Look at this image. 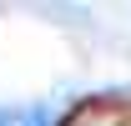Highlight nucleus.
Instances as JSON below:
<instances>
[{
  "label": "nucleus",
  "instance_id": "nucleus-1",
  "mask_svg": "<svg viewBox=\"0 0 131 126\" xmlns=\"http://www.w3.org/2000/svg\"><path fill=\"white\" fill-rule=\"evenodd\" d=\"M0 126H56L46 106H0Z\"/></svg>",
  "mask_w": 131,
  "mask_h": 126
}]
</instances>
